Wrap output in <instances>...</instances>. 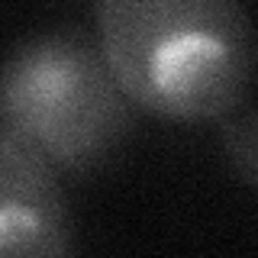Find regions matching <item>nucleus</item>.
<instances>
[{"mask_svg":"<svg viewBox=\"0 0 258 258\" xmlns=\"http://www.w3.org/2000/svg\"><path fill=\"white\" fill-rule=\"evenodd\" d=\"M97 48L133 107L204 123L245 103L255 32L239 0H94Z\"/></svg>","mask_w":258,"mask_h":258,"instance_id":"obj_1","label":"nucleus"},{"mask_svg":"<svg viewBox=\"0 0 258 258\" xmlns=\"http://www.w3.org/2000/svg\"><path fill=\"white\" fill-rule=\"evenodd\" d=\"M133 100L78 32L20 42L0 64V126L61 171H94L126 145Z\"/></svg>","mask_w":258,"mask_h":258,"instance_id":"obj_2","label":"nucleus"},{"mask_svg":"<svg viewBox=\"0 0 258 258\" xmlns=\"http://www.w3.org/2000/svg\"><path fill=\"white\" fill-rule=\"evenodd\" d=\"M71 252V213L55 168L0 126V255Z\"/></svg>","mask_w":258,"mask_h":258,"instance_id":"obj_3","label":"nucleus"},{"mask_svg":"<svg viewBox=\"0 0 258 258\" xmlns=\"http://www.w3.org/2000/svg\"><path fill=\"white\" fill-rule=\"evenodd\" d=\"M223 145L226 155L232 161V171L239 174L242 184L255 187L258 177V142H255V110L248 103H239L232 113H226V126H223Z\"/></svg>","mask_w":258,"mask_h":258,"instance_id":"obj_4","label":"nucleus"}]
</instances>
